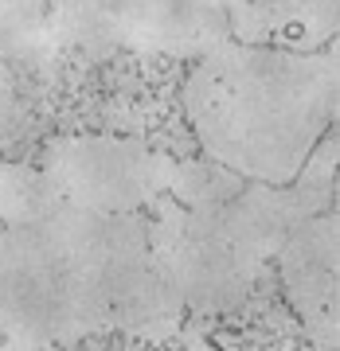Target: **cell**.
<instances>
[{
  "instance_id": "cell-1",
  "label": "cell",
  "mask_w": 340,
  "mask_h": 351,
  "mask_svg": "<svg viewBox=\"0 0 340 351\" xmlns=\"http://www.w3.org/2000/svg\"><path fill=\"white\" fill-rule=\"evenodd\" d=\"M332 55L223 43L184 82L196 137L215 164L262 184H290L337 117Z\"/></svg>"
},
{
  "instance_id": "cell-2",
  "label": "cell",
  "mask_w": 340,
  "mask_h": 351,
  "mask_svg": "<svg viewBox=\"0 0 340 351\" xmlns=\"http://www.w3.org/2000/svg\"><path fill=\"white\" fill-rule=\"evenodd\" d=\"M90 336L75 281L43 223H0V339L12 348L78 343Z\"/></svg>"
},
{
  "instance_id": "cell-3",
  "label": "cell",
  "mask_w": 340,
  "mask_h": 351,
  "mask_svg": "<svg viewBox=\"0 0 340 351\" xmlns=\"http://www.w3.org/2000/svg\"><path fill=\"white\" fill-rule=\"evenodd\" d=\"M152 207L157 219L145 223L149 250L180 304L196 313H235L251 297L266 262L231 242L212 219L180 207L172 195H157Z\"/></svg>"
},
{
  "instance_id": "cell-4",
  "label": "cell",
  "mask_w": 340,
  "mask_h": 351,
  "mask_svg": "<svg viewBox=\"0 0 340 351\" xmlns=\"http://www.w3.org/2000/svg\"><path fill=\"white\" fill-rule=\"evenodd\" d=\"M43 172L75 207L129 215L172 188L177 160L129 137H63L47 149Z\"/></svg>"
},
{
  "instance_id": "cell-5",
  "label": "cell",
  "mask_w": 340,
  "mask_h": 351,
  "mask_svg": "<svg viewBox=\"0 0 340 351\" xmlns=\"http://www.w3.org/2000/svg\"><path fill=\"white\" fill-rule=\"evenodd\" d=\"M340 219L309 215L277 246V265L293 313L317 348H340Z\"/></svg>"
},
{
  "instance_id": "cell-6",
  "label": "cell",
  "mask_w": 340,
  "mask_h": 351,
  "mask_svg": "<svg viewBox=\"0 0 340 351\" xmlns=\"http://www.w3.org/2000/svg\"><path fill=\"white\" fill-rule=\"evenodd\" d=\"M122 47L149 55L203 59L231 43L223 0H117Z\"/></svg>"
},
{
  "instance_id": "cell-7",
  "label": "cell",
  "mask_w": 340,
  "mask_h": 351,
  "mask_svg": "<svg viewBox=\"0 0 340 351\" xmlns=\"http://www.w3.org/2000/svg\"><path fill=\"white\" fill-rule=\"evenodd\" d=\"M231 36L266 43L270 36L297 39V51H313L337 36V0H223Z\"/></svg>"
},
{
  "instance_id": "cell-8",
  "label": "cell",
  "mask_w": 340,
  "mask_h": 351,
  "mask_svg": "<svg viewBox=\"0 0 340 351\" xmlns=\"http://www.w3.org/2000/svg\"><path fill=\"white\" fill-rule=\"evenodd\" d=\"M51 36L63 47L110 55L113 47H122L117 0H59L51 8Z\"/></svg>"
},
{
  "instance_id": "cell-9",
  "label": "cell",
  "mask_w": 340,
  "mask_h": 351,
  "mask_svg": "<svg viewBox=\"0 0 340 351\" xmlns=\"http://www.w3.org/2000/svg\"><path fill=\"white\" fill-rule=\"evenodd\" d=\"M51 0H0V51L20 63L43 66L55 55Z\"/></svg>"
}]
</instances>
